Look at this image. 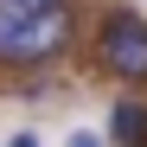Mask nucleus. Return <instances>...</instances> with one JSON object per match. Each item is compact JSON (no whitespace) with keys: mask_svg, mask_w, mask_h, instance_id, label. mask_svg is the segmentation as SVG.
<instances>
[{"mask_svg":"<svg viewBox=\"0 0 147 147\" xmlns=\"http://www.w3.org/2000/svg\"><path fill=\"white\" fill-rule=\"evenodd\" d=\"M77 7L70 0H0V64L45 70L70 51Z\"/></svg>","mask_w":147,"mask_h":147,"instance_id":"nucleus-1","label":"nucleus"},{"mask_svg":"<svg viewBox=\"0 0 147 147\" xmlns=\"http://www.w3.org/2000/svg\"><path fill=\"white\" fill-rule=\"evenodd\" d=\"M102 64L121 83H147V19L141 13H109L102 19Z\"/></svg>","mask_w":147,"mask_h":147,"instance_id":"nucleus-2","label":"nucleus"},{"mask_svg":"<svg viewBox=\"0 0 147 147\" xmlns=\"http://www.w3.org/2000/svg\"><path fill=\"white\" fill-rule=\"evenodd\" d=\"M109 134L121 147H147V102H115L109 109Z\"/></svg>","mask_w":147,"mask_h":147,"instance_id":"nucleus-3","label":"nucleus"},{"mask_svg":"<svg viewBox=\"0 0 147 147\" xmlns=\"http://www.w3.org/2000/svg\"><path fill=\"white\" fill-rule=\"evenodd\" d=\"M70 147H102V134H90V128H77V134H70Z\"/></svg>","mask_w":147,"mask_h":147,"instance_id":"nucleus-4","label":"nucleus"},{"mask_svg":"<svg viewBox=\"0 0 147 147\" xmlns=\"http://www.w3.org/2000/svg\"><path fill=\"white\" fill-rule=\"evenodd\" d=\"M7 147H38V134H7Z\"/></svg>","mask_w":147,"mask_h":147,"instance_id":"nucleus-5","label":"nucleus"}]
</instances>
